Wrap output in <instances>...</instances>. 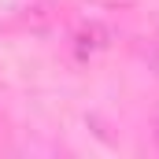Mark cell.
<instances>
[{
  "label": "cell",
  "mask_w": 159,
  "mask_h": 159,
  "mask_svg": "<svg viewBox=\"0 0 159 159\" xmlns=\"http://www.w3.org/2000/svg\"><path fill=\"white\" fill-rule=\"evenodd\" d=\"M156 144H159V126H156Z\"/></svg>",
  "instance_id": "2"
},
{
  "label": "cell",
  "mask_w": 159,
  "mask_h": 159,
  "mask_svg": "<svg viewBox=\"0 0 159 159\" xmlns=\"http://www.w3.org/2000/svg\"><path fill=\"white\" fill-rule=\"evenodd\" d=\"M104 44H107V30L96 26V22L85 26V30L78 34V52H81V56H85V52H96V48H104Z\"/></svg>",
  "instance_id": "1"
}]
</instances>
